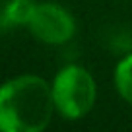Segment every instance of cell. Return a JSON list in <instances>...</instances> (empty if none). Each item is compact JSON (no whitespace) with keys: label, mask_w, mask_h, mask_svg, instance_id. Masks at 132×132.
Masks as SVG:
<instances>
[{"label":"cell","mask_w":132,"mask_h":132,"mask_svg":"<svg viewBox=\"0 0 132 132\" xmlns=\"http://www.w3.org/2000/svg\"><path fill=\"white\" fill-rule=\"evenodd\" d=\"M35 0H8L4 4V18L8 25H27Z\"/></svg>","instance_id":"5b68a950"},{"label":"cell","mask_w":132,"mask_h":132,"mask_svg":"<svg viewBox=\"0 0 132 132\" xmlns=\"http://www.w3.org/2000/svg\"><path fill=\"white\" fill-rule=\"evenodd\" d=\"M115 87L117 93L132 105V53H128L126 56H122L119 60V64L115 66Z\"/></svg>","instance_id":"277c9868"},{"label":"cell","mask_w":132,"mask_h":132,"mask_svg":"<svg viewBox=\"0 0 132 132\" xmlns=\"http://www.w3.org/2000/svg\"><path fill=\"white\" fill-rule=\"evenodd\" d=\"M56 113L66 120L84 119L97 99V84L91 72L80 64H68L54 74L51 82Z\"/></svg>","instance_id":"7a4b0ae2"},{"label":"cell","mask_w":132,"mask_h":132,"mask_svg":"<svg viewBox=\"0 0 132 132\" xmlns=\"http://www.w3.org/2000/svg\"><path fill=\"white\" fill-rule=\"evenodd\" d=\"M25 27L35 39L47 45H64L76 35V20L56 2H35Z\"/></svg>","instance_id":"3957f363"},{"label":"cell","mask_w":132,"mask_h":132,"mask_svg":"<svg viewBox=\"0 0 132 132\" xmlns=\"http://www.w3.org/2000/svg\"><path fill=\"white\" fill-rule=\"evenodd\" d=\"M56 113L51 84L21 74L0 86V132H45Z\"/></svg>","instance_id":"6da1fadb"}]
</instances>
